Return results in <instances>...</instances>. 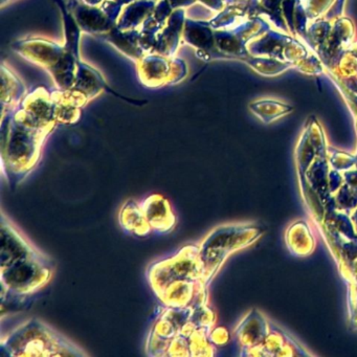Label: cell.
Masks as SVG:
<instances>
[{
  "label": "cell",
  "instance_id": "obj_1",
  "mask_svg": "<svg viewBox=\"0 0 357 357\" xmlns=\"http://www.w3.org/2000/svg\"><path fill=\"white\" fill-rule=\"evenodd\" d=\"M49 267H45L40 255L16 261L3 273V284L7 289L16 294H26L35 291L50 279Z\"/></svg>",
  "mask_w": 357,
  "mask_h": 357
},
{
  "label": "cell",
  "instance_id": "obj_2",
  "mask_svg": "<svg viewBox=\"0 0 357 357\" xmlns=\"http://www.w3.org/2000/svg\"><path fill=\"white\" fill-rule=\"evenodd\" d=\"M150 227L160 231H167L174 225L175 217L168 200L162 196L153 195L141 204Z\"/></svg>",
  "mask_w": 357,
  "mask_h": 357
},
{
  "label": "cell",
  "instance_id": "obj_3",
  "mask_svg": "<svg viewBox=\"0 0 357 357\" xmlns=\"http://www.w3.org/2000/svg\"><path fill=\"white\" fill-rule=\"evenodd\" d=\"M121 225L127 231L142 236L149 233L151 229V227L144 214L143 208L133 202H129L123 208L122 213H121Z\"/></svg>",
  "mask_w": 357,
  "mask_h": 357
}]
</instances>
